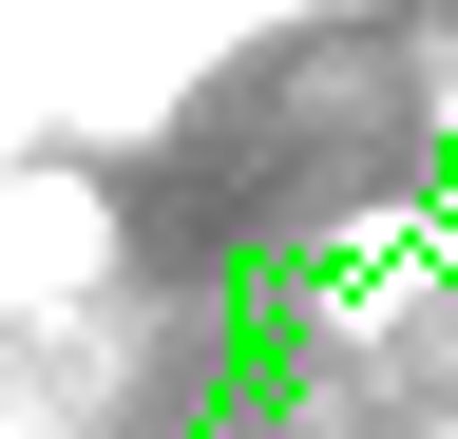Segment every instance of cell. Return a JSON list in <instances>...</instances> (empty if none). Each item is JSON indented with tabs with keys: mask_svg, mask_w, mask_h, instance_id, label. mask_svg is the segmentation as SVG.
Here are the masks:
<instances>
[{
	"mask_svg": "<svg viewBox=\"0 0 458 439\" xmlns=\"http://www.w3.org/2000/svg\"><path fill=\"white\" fill-rule=\"evenodd\" d=\"M114 267H134V210H114V173H96L77 134H20V153H0V325L96 306Z\"/></svg>",
	"mask_w": 458,
	"mask_h": 439,
	"instance_id": "obj_1",
	"label": "cell"
}]
</instances>
